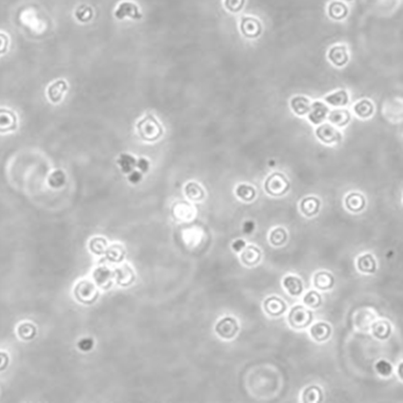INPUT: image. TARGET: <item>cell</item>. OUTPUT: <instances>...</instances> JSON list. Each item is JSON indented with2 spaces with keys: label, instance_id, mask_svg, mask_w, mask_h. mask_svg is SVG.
<instances>
[{
  "label": "cell",
  "instance_id": "9",
  "mask_svg": "<svg viewBox=\"0 0 403 403\" xmlns=\"http://www.w3.org/2000/svg\"><path fill=\"white\" fill-rule=\"evenodd\" d=\"M261 23L254 18L246 17L242 20L241 31L247 37H256L261 33Z\"/></svg>",
  "mask_w": 403,
  "mask_h": 403
},
{
  "label": "cell",
  "instance_id": "41",
  "mask_svg": "<svg viewBox=\"0 0 403 403\" xmlns=\"http://www.w3.org/2000/svg\"><path fill=\"white\" fill-rule=\"evenodd\" d=\"M50 180H52V182H50L52 186L56 188L59 187L65 183L66 176H65L64 173L62 171H56L52 174Z\"/></svg>",
  "mask_w": 403,
  "mask_h": 403
},
{
  "label": "cell",
  "instance_id": "30",
  "mask_svg": "<svg viewBox=\"0 0 403 403\" xmlns=\"http://www.w3.org/2000/svg\"><path fill=\"white\" fill-rule=\"evenodd\" d=\"M325 100L333 106H344L348 103V96L345 90H339L326 97Z\"/></svg>",
  "mask_w": 403,
  "mask_h": 403
},
{
  "label": "cell",
  "instance_id": "27",
  "mask_svg": "<svg viewBox=\"0 0 403 403\" xmlns=\"http://www.w3.org/2000/svg\"><path fill=\"white\" fill-rule=\"evenodd\" d=\"M349 119H350V114L348 111L344 110V109L333 111L329 115V120L332 122V124H336L339 127L344 126L348 124Z\"/></svg>",
  "mask_w": 403,
  "mask_h": 403
},
{
  "label": "cell",
  "instance_id": "37",
  "mask_svg": "<svg viewBox=\"0 0 403 403\" xmlns=\"http://www.w3.org/2000/svg\"><path fill=\"white\" fill-rule=\"evenodd\" d=\"M76 18L81 22H88L90 21L93 16V11L92 8L87 5H82L76 10Z\"/></svg>",
  "mask_w": 403,
  "mask_h": 403
},
{
  "label": "cell",
  "instance_id": "24",
  "mask_svg": "<svg viewBox=\"0 0 403 403\" xmlns=\"http://www.w3.org/2000/svg\"><path fill=\"white\" fill-rule=\"evenodd\" d=\"M372 328H373L374 336L380 339L388 338L391 332V328L387 321H378L374 323Z\"/></svg>",
  "mask_w": 403,
  "mask_h": 403
},
{
  "label": "cell",
  "instance_id": "43",
  "mask_svg": "<svg viewBox=\"0 0 403 403\" xmlns=\"http://www.w3.org/2000/svg\"><path fill=\"white\" fill-rule=\"evenodd\" d=\"M129 182L132 184H137L140 182L143 179V175L140 171H132L129 174Z\"/></svg>",
  "mask_w": 403,
  "mask_h": 403
},
{
  "label": "cell",
  "instance_id": "22",
  "mask_svg": "<svg viewBox=\"0 0 403 403\" xmlns=\"http://www.w3.org/2000/svg\"><path fill=\"white\" fill-rule=\"evenodd\" d=\"M16 126V117L8 111L0 110V132L12 130Z\"/></svg>",
  "mask_w": 403,
  "mask_h": 403
},
{
  "label": "cell",
  "instance_id": "32",
  "mask_svg": "<svg viewBox=\"0 0 403 403\" xmlns=\"http://www.w3.org/2000/svg\"><path fill=\"white\" fill-rule=\"evenodd\" d=\"M354 111L359 116L366 118L374 112V106L369 101L363 100L354 107Z\"/></svg>",
  "mask_w": 403,
  "mask_h": 403
},
{
  "label": "cell",
  "instance_id": "13",
  "mask_svg": "<svg viewBox=\"0 0 403 403\" xmlns=\"http://www.w3.org/2000/svg\"><path fill=\"white\" fill-rule=\"evenodd\" d=\"M331 327L326 323H319L314 324L311 329V334L316 341H324L328 339L331 335Z\"/></svg>",
  "mask_w": 403,
  "mask_h": 403
},
{
  "label": "cell",
  "instance_id": "18",
  "mask_svg": "<svg viewBox=\"0 0 403 403\" xmlns=\"http://www.w3.org/2000/svg\"><path fill=\"white\" fill-rule=\"evenodd\" d=\"M283 286L286 287L291 295H299L303 291L302 281L294 276L286 277L283 281Z\"/></svg>",
  "mask_w": 403,
  "mask_h": 403
},
{
  "label": "cell",
  "instance_id": "35",
  "mask_svg": "<svg viewBox=\"0 0 403 403\" xmlns=\"http://www.w3.org/2000/svg\"><path fill=\"white\" fill-rule=\"evenodd\" d=\"M106 252L108 255V259L115 262L121 261L122 258L124 257V250L121 245H112Z\"/></svg>",
  "mask_w": 403,
  "mask_h": 403
},
{
  "label": "cell",
  "instance_id": "42",
  "mask_svg": "<svg viewBox=\"0 0 403 403\" xmlns=\"http://www.w3.org/2000/svg\"><path fill=\"white\" fill-rule=\"evenodd\" d=\"M8 48V37L3 32H0V55L4 54Z\"/></svg>",
  "mask_w": 403,
  "mask_h": 403
},
{
  "label": "cell",
  "instance_id": "12",
  "mask_svg": "<svg viewBox=\"0 0 403 403\" xmlns=\"http://www.w3.org/2000/svg\"><path fill=\"white\" fill-rule=\"evenodd\" d=\"M185 194L189 200L194 202L202 201L205 198L203 189L195 181H190L186 184L185 186Z\"/></svg>",
  "mask_w": 403,
  "mask_h": 403
},
{
  "label": "cell",
  "instance_id": "14",
  "mask_svg": "<svg viewBox=\"0 0 403 403\" xmlns=\"http://www.w3.org/2000/svg\"><path fill=\"white\" fill-rule=\"evenodd\" d=\"M335 280L334 277L331 273L325 272V271H322V272H318L315 276H314V287L319 290H329L332 288L334 285Z\"/></svg>",
  "mask_w": 403,
  "mask_h": 403
},
{
  "label": "cell",
  "instance_id": "31",
  "mask_svg": "<svg viewBox=\"0 0 403 403\" xmlns=\"http://www.w3.org/2000/svg\"><path fill=\"white\" fill-rule=\"evenodd\" d=\"M348 13V8L342 2H332L329 7V14L332 18L336 20H341Z\"/></svg>",
  "mask_w": 403,
  "mask_h": 403
},
{
  "label": "cell",
  "instance_id": "11",
  "mask_svg": "<svg viewBox=\"0 0 403 403\" xmlns=\"http://www.w3.org/2000/svg\"><path fill=\"white\" fill-rule=\"evenodd\" d=\"M261 256V251L257 247L253 245H249L245 247L242 252L241 260L243 261V263L247 266H255L256 264L259 262Z\"/></svg>",
  "mask_w": 403,
  "mask_h": 403
},
{
  "label": "cell",
  "instance_id": "1",
  "mask_svg": "<svg viewBox=\"0 0 403 403\" xmlns=\"http://www.w3.org/2000/svg\"><path fill=\"white\" fill-rule=\"evenodd\" d=\"M136 129L140 137L149 142H154L162 135V127L154 115H148L140 119Z\"/></svg>",
  "mask_w": 403,
  "mask_h": 403
},
{
  "label": "cell",
  "instance_id": "23",
  "mask_svg": "<svg viewBox=\"0 0 403 403\" xmlns=\"http://www.w3.org/2000/svg\"><path fill=\"white\" fill-rule=\"evenodd\" d=\"M291 108L297 115H302L309 112L311 105L307 98L298 96L293 98L291 101Z\"/></svg>",
  "mask_w": 403,
  "mask_h": 403
},
{
  "label": "cell",
  "instance_id": "21",
  "mask_svg": "<svg viewBox=\"0 0 403 403\" xmlns=\"http://www.w3.org/2000/svg\"><path fill=\"white\" fill-rule=\"evenodd\" d=\"M364 199L361 195L358 194V193H353L348 195L347 199H346V205L350 211H361L362 209L364 208Z\"/></svg>",
  "mask_w": 403,
  "mask_h": 403
},
{
  "label": "cell",
  "instance_id": "17",
  "mask_svg": "<svg viewBox=\"0 0 403 403\" xmlns=\"http://www.w3.org/2000/svg\"><path fill=\"white\" fill-rule=\"evenodd\" d=\"M323 399V393L320 388L316 385H312L305 389L302 394V401L305 403H320Z\"/></svg>",
  "mask_w": 403,
  "mask_h": 403
},
{
  "label": "cell",
  "instance_id": "20",
  "mask_svg": "<svg viewBox=\"0 0 403 403\" xmlns=\"http://www.w3.org/2000/svg\"><path fill=\"white\" fill-rule=\"evenodd\" d=\"M67 90V84L65 81H57L48 88V96L51 100L57 103L62 99V94Z\"/></svg>",
  "mask_w": 403,
  "mask_h": 403
},
{
  "label": "cell",
  "instance_id": "29",
  "mask_svg": "<svg viewBox=\"0 0 403 403\" xmlns=\"http://www.w3.org/2000/svg\"><path fill=\"white\" fill-rule=\"evenodd\" d=\"M78 293H79V297L84 298V300L90 301L92 298H96L97 291L92 283L89 282H83L79 286Z\"/></svg>",
  "mask_w": 403,
  "mask_h": 403
},
{
  "label": "cell",
  "instance_id": "44",
  "mask_svg": "<svg viewBox=\"0 0 403 403\" xmlns=\"http://www.w3.org/2000/svg\"><path fill=\"white\" fill-rule=\"evenodd\" d=\"M93 344H94V343H93V340L91 339H83L78 343V346L81 350L87 352V351L91 349Z\"/></svg>",
  "mask_w": 403,
  "mask_h": 403
},
{
  "label": "cell",
  "instance_id": "25",
  "mask_svg": "<svg viewBox=\"0 0 403 403\" xmlns=\"http://www.w3.org/2000/svg\"><path fill=\"white\" fill-rule=\"evenodd\" d=\"M358 269L363 273H374L376 270V261L370 254H365L358 259Z\"/></svg>",
  "mask_w": 403,
  "mask_h": 403
},
{
  "label": "cell",
  "instance_id": "45",
  "mask_svg": "<svg viewBox=\"0 0 403 403\" xmlns=\"http://www.w3.org/2000/svg\"><path fill=\"white\" fill-rule=\"evenodd\" d=\"M136 166L140 170V172H148L149 170V161L146 158L141 157L136 161Z\"/></svg>",
  "mask_w": 403,
  "mask_h": 403
},
{
  "label": "cell",
  "instance_id": "26",
  "mask_svg": "<svg viewBox=\"0 0 403 403\" xmlns=\"http://www.w3.org/2000/svg\"><path fill=\"white\" fill-rule=\"evenodd\" d=\"M319 208V202L314 197L307 198L301 203V209L303 213L307 216H312L318 212Z\"/></svg>",
  "mask_w": 403,
  "mask_h": 403
},
{
  "label": "cell",
  "instance_id": "7",
  "mask_svg": "<svg viewBox=\"0 0 403 403\" xmlns=\"http://www.w3.org/2000/svg\"><path fill=\"white\" fill-rule=\"evenodd\" d=\"M264 307L266 312L273 316H278L282 313H284L287 309L286 303L276 296H272L270 298H267L264 302Z\"/></svg>",
  "mask_w": 403,
  "mask_h": 403
},
{
  "label": "cell",
  "instance_id": "10",
  "mask_svg": "<svg viewBox=\"0 0 403 403\" xmlns=\"http://www.w3.org/2000/svg\"><path fill=\"white\" fill-rule=\"evenodd\" d=\"M309 119L314 124H320L328 115V108L320 102H315L310 108Z\"/></svg>",
  "mask_w": 403,
  "mask_h": 403
},
{
  "label": "cell",
  "instance_id": "6",
  "mask_svg": "<svg viewBox=\"0 0 403 403\" xmlns=\"http://www.w3.org/2000/svg\"><path fill=\"white\" fill-rule=\"evenodd\" d=\"M115 16L118 20H124L126 17H130L134 20H140L142 17L137 6L130 2L120 3L115 11Z\"/></svg>",
  "mask_w": 403,
  "mask_h": 403
},
{
  "label": "cell",
  "instance_id": "2",
  "mask_svg": "<svg viewBox=\"0 0 403 403\" xmlns=\"http://www.w3.org/2000/svg\"><path fill=\"white\" fill-rule=\"evenodd\" d=\"M289 323L297 329L304 328L312 320V312L302 306H296L291 310L288 317Z\"/></svg>",
  "mask_w": 403,
  "mask_h": 403
},
{
  "label": "cell",
  "instance_id": "15",
  "mask_svg": "<svg viewBox=\"0 0 403 403\" xmlns=\"http://www.w3.org/2000/svg\"><path fill=\"white\" fill-rule=\"evenodd\" d=\"M112 273L106 267H100L94 271V278L99 287L107 289L112 285Z\"/></svg>",
  "mask_w": 403,
  "mask_h": 403
},
{
  "label": "cell",
  "instance_id": "4",
  "mask_svg": "<svg viewBox=\"0 0 403 403\" xmlns=\"http://www.w3.org/2000/svg\"><path fill=\"white\" fill-rule=\"evenodd\" d=\"M173 216L179 221H190L195 217V208L186 201L177 202L172 209Z\"/></svg>",
  "mask_w": 403,
  "mask_h": 403
},
{
  "label": "cell",
  "instance_id": "8",
  "mask_svg": "<svg viewBox=\"0 0 403 403\" xmlns=\"http://www.w3.org/2000/svg\"><path fill=\"white\" fill-rule=\"evenodd\" d=\"M316 135L325 143L337 142L341 139V135L329 124H323L316 131Z\"/></svg>",
  "mask_w": 403,
  "mask_h": 403
},
{
  "label": "cell",
  "instance_id": "47",
  "mask_svg": "<svg viewBox=\"0 0 403 403\" xmlns=\"http://www.w3.org/2000/svg\"><path fill=\"white\" fill-rule=\"evenodd\" d=\"M254 229V224L252 221H247L244 224V232L249 234Z\"/></svg>",
  "mask_w": 403,
  "mask_h": 403
},
{
  "label": "cell",
  "instance_id": "39",
  "mask_svg": "<svg viewBox=\"0 0 403 403\" xmlns=\"http://www.w3.org/2000/svg\"><path fill=\"white\" fill-rule=\"evenodd\" d=\"M376 369L378 372V374L382 376H389L392 373L391 364L385 360H379L376 364Z\"/></svg>",
  "mask_w": 403,
  "mask_h": 403
},
{
  "label": "cell",
  "instance_id": "3",
  "mask_svg": "<svg viewBox=\"0 0 403 403\" xmlns=\"http://www.w3.org/2000/svg\"><path fill=\"white\" fill-rule=\"evenodd\" d=\"M290 183L284 175L280 173H274L266 180L265 189L269 195L280 196L284 195L288 190Z\"/></svg>",
  "mask_w": 403,
  "mask_h": 403
},
{
  "label": "cell",
  "instance_id": "38",
  "mask_svg": "<svg viewBox=\"0 0 403 403\" xmlns=\"http://www.w3.org/2000/svg\"><path fill=\"white\" fill-rule=\"evenodd\" d=\"M305 304L312 308H316L319 307L322 303V298L321 296L316 291H310L307 295L305 296L303 299Z\"/></svg>",
  "mask_w": 403,
  "mask_h": 403
},
{
  "label": "cell",
  "instance_id": "19",
  "mask_svg": "<svg viewBox=\"0 0 403 403\" xmlns=\"http://www.w3.org/2000/svg\"><path fill=\"white\" fill-rule=\"evenodd\" d=\"M136 161L135 157L129 154H122L119 155V158L117 159V163L121 169L122 172L124 174H130L133 171L134 168L136 166Z\"/></svg>",
  "mask_w": 403,
  "mask_h": 403
},
{
  "label": "cell",
  "instance_id": "5",
  "mask_svg": "<svg viewBox=\"0 0 403 403\" xmlns=\"http://www.w3.org/2000/svg\"><path fill=\"white\" fill-rule=\"evenodd\" d=\"M238 323L236 319L231 317L223 318L216 325V332L224 339H231L238 332Z\"/></svg>",
  "mask_w": 403,
  "mask_h": 403
},
{
  "label": "cell",
  "instance_id": "33",
  "mask_svg": "<svg viewBox=\"0 0 403 403\" xmlns=\"http://www.w3.org/2000/svg\"><path fill=\"white\" fill-rule=\"evenodd\" d=\"M236 195L244 201H251L255 197V190L252 186L241 184L236 189Z\"/></svg>",
  "mask_w": 403,
  "mask_h": 403
},
{
  "label": "cell",
  "instance_id": "28",
  "mask_svg": "<svg viewBox=\"0 0 403 403\" xmlns=\"http://www.w3.org/2000/svg\"><path fill=\"white\" fill-rule=\"evenodd\" d=\"M116 273L117 282L122 286L130 284L134 279V273L130 267L127 265H124L121 268L118 269Z\"/></svg>",
  "mask_w": 403,
  "mask_h": 403
},
{
  "label": "cell",
  "instance_id": "40",
  "mask_svg": "<svg viewBox=\"0 0 403 403\" xmlns=\"http://www.w3.org/2000/svg\"><path fill=\"white\" fill-rule=\"evenodd\" d=\"M245 0H225V6L230 12H237L243 7Z\"/></svg>",
  "mask_w": 403,
  "mask_h": 403
},
{
  "label": "cell",
  "instance_id": "36",
  "mask_svg": "<svg viewBox=\"0 0 403 403\" xmlns=\"http://www.w3.org/2000/svg\"><path fill=\"white\" fill-rule=\"evenodd\" d=\"M287 232L281 227L273 230L269 236V241L274 246H281L287 241Z\"/></svg>",
  "mask_w": 403,
  "mask_h": 403
},
{
  "label": "cell",
  "instance_id": "46",
  "mask_svg": "<svg viewBox=\"0 0 403 403\" xmlns=\"http://www.w3.org/2000/svg\"><path fill=\"white\" fill-rule=\"evenodd\" d=\"M245 245H246V243H245L243 240H237V241H235V242L232 244L231 247H232V249H233L235 252H238L243 249L244 247H245Z\"/></svg>",
  "mask_w": 403,
  "mask_h": 403
},
{
  "label": "cell",
  "instance_id": "34",
  "mask_svg": "<svg viewBox=\"0 0 403 403\" xmlns=\"http://www.w3.org/2000/svg\"><path fill=\"white\" fill-rule=\"evenodd\" d=\"M107 247H108L107 241L105 239L102 238V237H95L90 242V248L95 254H103L107 251Z\"/></svg>",
  "mask_w": 403,
  "mask_h": 403
},
{
  "label": "cell",
  "instance_id": "16",
  "mask_svg": "<svg viewBox=\"0 0 403 403\" xmlns=\"http://www.w3.org/2000/svg\"><path fill=\"white\" fill-rule=\"evenodd\" d=\"M331 61L338 67L344 66L348 62V56L344 46H336L331 49L329 55Z\"/></svg>",
  "mask_w": 403,
  "mask_h": 403
}]
</instances>
